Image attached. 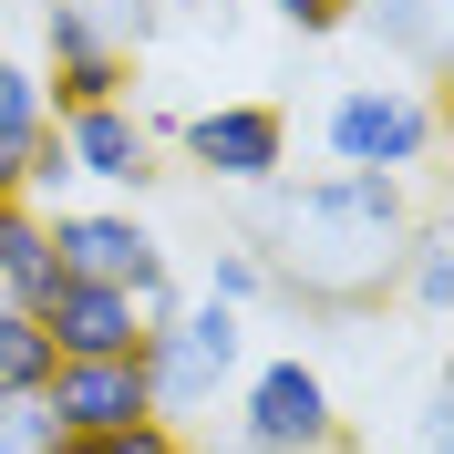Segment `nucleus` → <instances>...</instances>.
I'll return each instance as SVG.
<instances>
[{
    "mask_svg": "<svg viewBox=\"0 0 454 454\" xmlns=\"http://www.w3.org/2000/svg\"><path fill=\"white\" fill-rule=\"evenodd\" d=\"M403 238H413V207H403V176L340 166L310 186H258V269L269 289H300L320 310H351L403 269Z\"/></svg>",
    "mask_w": 454,
    "mask_h": 454,
    "instance_id": "f257e3e1",
    "label": "nucleus"
},
{
    "mask_svg": "<svg viewBox=\"0 0 454 454\" xmlns=\"http://www.w3.org/2000/svg\"><path fill=\"white\" fill-rule=\"evenodd\" d=\"M238 351H248V331H238V310L227 300H186V310L166 320V331L135 340V372H145V403L155 413H197L207 393H217L227 372H238Z\"/></svg>",
    "mask_w": 454,
    "mask_h": 454,
    "instance_id": "f03ea898",
    "label": "nucleus"
},
{
    "mask_svg": "<svg viewBox=\"0 0 454 454\" xmlns=\"http://www.w3.org/2000/svg\"><path fill=\"white\" fill-rule=\"evenodd\" d=\"M320 135H331V166H372V176H403L434 155V104L413 83H340L331 114H320Z\"/></svg>",
    "mask_w": 454,
    "mask_h": 454,
    "instance_id": "7ed1b4c3",
    "label": "nucleus"
},
{
    "mask_svg": "<svg viewBox=\"0 0 454 454\" xmlns=\"http://www.w3.org/2000/svg\"><path fill=\"white\" fill-rule=\"evenodd\" d=\"M238 444L248 454H340L331 382H320L300 351H289V362H258L248 372V413H238Z\"/></svg>",
    "mask_w": 454,
    "mask_h": 454,
    "instance_id": "20e7f679",
    "label": "nucleus"
},
{
    "mask_svg": "<svg viewBox=\"0 0 454 454\" xmlns=\"http://www.w3.org/2000/svg\"><path fill=\"white\" fill-rule=\"evenodd\" d=\"M176 145H186V166H207L217 186H269L279 155H289V124H279V104H217V114H186Z\"/></svg>",
    "mask_w": 454,
    "mask_h": 454,
    "instance_id": "39448f33",
    "label": "nucleus"
},
{
    "mask_svg": "<svg viewBox=\"0 0 454 454\" xmlns=\"http://www.w3.org/2000/svg\"><path fill=\"white\" fill-rule=\"evenodd\" d=\"M62 176H73V166H62L42 73H31V62H0V197H52Z\"/></svg>",
    "mask_w": 454,
    "mask_h": 454,
    "instance_id": "423d86ee",
    "label": "nucleus"
},
{
    "mask_svg": "<svg viewBox=\"0 0 454 454\" xmlns=\"http://www.w3.org/2000/svg\"><path fill=\"white\" fill-rule=\"evenodd\" d=\"M52 227V269L62 279H104V289H135L166 269V248H155V227L114 217V207H83V217H42Z\"/></svg>",
    "mask_w": 454,
    "mask_h": 454,
    "instance_id": "0eeeda50",
    "label": "nucleus"
},
{
    "mask_svg": "<svg viewBox=\"0 0 454 454\" xmlns=\"http://www.w3.org/2000/svg\"><path fill=\"white\" fill-rule=\"evenodd\" d=\"M42 413H52L62 444H83V434H114V424H135V413H155V403H145V372L124 351V362H52Z\"/></svg>",
    "mask_w": 454,
    "mask_h": 454,
    "instance_id": "6e6552de",
    "label": "nucleus"
},
{
    "mask_svg": "<svg viewBox=\"0 0 454 454\" xmlns=\"http://www.w3.org/2000/svg\"><path fill=\"white\" fill-rule=\"evenodd\" d=\"M42 331H52V362H124L135 351V300L124 289H104V279H52V300H42Z\"/></svg>",
    "mask_w": 454,
    "mask_h": 454,
    "instance_id": "1a4fd4ad",
    "label": "nucleus"
},
{
    "mask_svg": "<svg viewBox=\"0 0 454 454\" xmlns=\"http://www.w3.org/2000/svg\"><path fill=\"white\" fill-rule=\"evenodd\" d=\"M52 135H62L73 176H104V186H145L155 176V135H145V114H124V93L83 104V114H52Z\"/></svg>",
    "mask_w": 454,
    "mask_h": 454,
    "instance_id": "9d476101",
    "label": "nucleus"
},
{
    "mask_svg": "<svg viewBox=\"0 0 454 454\" xmlns=\"http://www.w3.org/2000/svg\"><path fill=\"white\" fill-rule=\"evenodd\" d=\"M155 11L166 0H42V42L62 52H135L145 31H155Z\"/></svg>",
    "mask_w": 454,
    "mask_h": 454,
    "instance_id": "9b49d317",
    "label": "nucleus"
},
{
    "mask_svg": "<svg viewBox=\"0 0 454 454\" xmlns=\"http://www.w3.org/2000/svg\"><path fill=\"white\" fill-rule=\"evenodd\" d=\"M52 227L31 217V197H0V300L11 310H42L52 300Z\"/></svg>",
    "mask_w": 454,
    "mask_h": 454,
    "instance_id": "f8f14e48",
    "label": "nucleus"
},
{
    "mask_svg": "<svg viewBox=\"0 0 454 454\" xmlns=\"http://www.w3.org/2000/svg\"><path fill=\"white\" fill-rule=\"evenodd\" d=\"M42 382H52V331L0 300V403H42Z\"/></svg>",
    "mask_w": 454,
    "mask_h": 454,
    "instance_id": "ddd939ff",
    "label": "nucleus"
},
{
    "mask_svg": "<svg viewBox=\"0 0 454 454\" xmlns=\"http://www.w3.org/2000/svg\"><path fill=\"white\" fill-rule=\"evenodd\" d=\"M124 93V52H62L52 83H42V104L52 114H83V104H114Z\"/></svg>",
    "mask_w": 454,
    "mask_h": 454,
    "instance_id": "4468645a",
    "label": "nucleus"
},
{
    "mask_svg": "<svg viewBox=\"0 0 454 454\" xmlns=\"http://www.w3.org/2000/svg\"><path fill=\"white\" fill-rule=\"evenodd\" d=\"M62 454H186V434H176L166 413H135V424H114V434H83V444H62Z\"/></svg>",
    "mask_w": 454,
    "mask_h": 454,
    "instance_id": "2eb2a0df",
    "label": "nucleus"
},
{
    "mask_svg": "<svg viewBox=\"0 0 454 454\" xmlns=\"http://www.w3.org/2000/svg\"><path fill=\"white\" fill-rule=\"evenodd\" d=\"M403 289H413L424 310H444V289H454V258H444V238H434V227H413V238H403Z\"/></svg>",
    "mask_w": 454,
    "mask_h": 454,
    "instance_id": "dca6fc26",
    "label": "nucleus"
},
{
    "mask_svg": "<svg viewBox=\"0 0 454 454\" xmlns=\"http://www.w3.org/2000/svg\"><path fill=\"white\" fill-rule=\"evenodd\" d=\"M258 289H269V269H258V248H217V269H207V300H227V310H248Z\"/></svg>",
    "mask_w": 454,
    "mask_h": 454,
    "instance_id": "f3484780",
    "label": "nucleus"
},
{
    "mask_svg": "<svg viewBox=\"0 0 454 454\" xmlns=\"http://www.w3.org/2000/svg\"><path fill=\"white\" fill-rule=\"evenodd\" d=\"M0 454H62L52 413H42V403H0Z\"/></svg>",
    "mask_w": 454,
    "mask_h": 454,
    "instance_id": "a211bd4d",
    "label": "nucleus"
},
{
    "mask_svg": "<svg viewBox=\"0 0 454 454\" xmlns=\"http://www.w3.org/2000/svg\"><path fill=\"white\" fill-rule=\"evenodd\" d=\"M269 11H279V21L300 31V42H331V31L351 21V0H269Z\"/></svg>",
    "mask_w": 454,
    "mask_h": 454,
    "instance_id": "6ab92c4d",
    "label": "nucleus"
},
{
    "mask_svg": "<svg viewBox=\"0 0 454 454\" xmlns=\"http://www.w3.org/2000/svg\"><path fill=\"white\" fill-rule=\"evenodd\" d=\"M382 31L413 42V52H434V0H382Z\"/></svg>",
    "mask_w": 454,
    "mask_h": 454,
    "instance_id": "aec40b11",
    "label": "nucleus"
}]
</instances>
